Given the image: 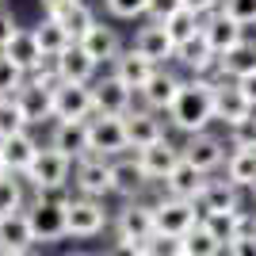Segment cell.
<instances>
[{
    "label": "cell",
    "instance_id": "obj_25",
    "mask_svg": "<svg viewBox=\"0 0 256 256\" xmlns=\"http://www.w3.org/2000/svg\"><path fill=\"white\" fill-rule=\"evenodd\" d=\"M153 69H157V65H153L150 58H142V54L134 50V46H126V50L118 54L115 62L107 65V73H111V76H118V80H122L126 88H134V92H138V88H142V84H146V80L153 76Z\"/></svg>",
    "mask_w": 256,
    "mask_h": 256
},
{
    "label": "cell",
    "instance_id": "obj_2",
    "mask_svg": "<svg viewBox=\"0 0 256 256\" xmlns=\"http://www.w3.org/2000/svg\"><path fill=\"white\" fill-rule=\"evenodd\" d=\"M73 199V188H58V192H38L27 203V222H31L34 245H58L69 237V222H65V203Z\"/></svg>",
    "mask_w": 256,
    "mask_h": 256
},
{
    "label": "cell",
    "instance_id": "obj_39",
    "mask_svg": "<svg viewBox=\"0 0 256 256\" xmlns=\"http://www.w3.org/2000/svg\"><path fill=\"white\" fill-rule=\"evenodd\" d=\"M226 142H230V150H256V111L245 122H237V126L226 130Z\"/></svg>",
    "mask_w": 256,
    "mask_h": 256
},
{
    "label": "cell",
    "instance_id": "obj_6",
    "mask_svg": "<svg viewBox=\"0 0 256 256\" xmlns=\"http://www.w3.org/2000/svg\"><path fill=\"white\" fill-rule=\"evenodd\" d=\"M153 234H157L153 203H146V199H126V203L118 206V214H115V237H118V241L146 245Z\"/></svg>",
    "mask_w": 256,
    "mask_h": 256
},
{
    "label": "cell",
    "instance_id": "obj_1",
    "mask_svg": "<svg viewBox=\"0 0 256 256\" xmlns=\"http://www.w3.org/2000/svg\"><path fill=\"white\" fill-rule=\"evenodd\" d=\"M164 118H168L172 130H180L184 138L199 134V130H210V122H214V76H188Z\"/></svg>",
    "mask_w": 256,
    "mask_h": 256
},
{
    "label": "cell",
    "instance_id": "obj_8",
    "mask_svg": "<svg viewBox=\"0 0 256 256\" xmlns=\"http://www.w3.org/2000/svg\"><path fill=\"white\" fill-rule=\"evenodd\" d=\"M153 222H157V234L168 237H184L199 226V210H195L192 199H176V195H160L153 203Z\"/></svg>",
    "mask_w": 256,
    "mask_h": 256
},
{
    "label": "cell",
    "instance_id": "obj_30",
    "mask_svg": "<svg viewBox=\"0 0 256 256\" xmlns=\"http://www.w3.org/2000/svg\"><path fill=\"white\" fill-rule=\"evenodd\" d=\"M218 73L230 76V80H241V76L256 73V38L245 34L234 50H226L222 58H218Z\"/></svg>",
    "mask_w": 256,
    "mask_h": 256
},
{
    "label": "cell",
    "instance_id": "obj_42",
    "mask_svg": "<svg viewBox=\"0 0 256 256\" xmlns=\"http://www.w3.org/2000/svg\"><path fill=\"white\" fill-rule=\"evenodd\" d=\"M23 84H27V73H23L20 65H12L8 58L0 54V96H16Z\"/></svg>",
    "mask_w": 256,
    "mask_h": 256
},
{
    "label": "cell",
    "instance_id": "obj_43",
    "mask_svg": "<svg viewBox=\"0 0 256 256\" xmlns=\"http://www.w3.org/2000/svg\"><path fill=\"white\" fill-rule=\"evenodd\" d=\"M226 256H256V230H248V234L234 237V241L226 245Z\"/></svg>",
    "mask_w": 256,
    "mask_h": 256
},
{
    "label": "cell",
    "instance_id": "obj_12",
    "mask_svg": "<svg viewBox=\"0 0 256 256\" xmlns=\"http://www.w3.org/2000/svg\"><path fill=\"white\" fill-rule=\"evenodd\" d=\"M248 115H252V104L241 96L237 80L218 73L214 76V122H222V126L230 130V126H237V122H245Z\"/></svg>",
    "mask_w": 256,
    "mask_h": 256
},
{
    "label": "cell",
    "instance_id": "obj_21",
    "mask_svg": "<svg viewBox=\"0 0 256 256\" xmlns=\"http://www.w3.org/2000/svg\"><path fill=\"white\" fill-rule=\"evenodd\" d=\"M176 65L188 76H218V54L206 46L203 34H195V38L176 46Z\"/></svg>",
    "mask_w": 256,
    "mask_h": 256
},
{
    "label": "cell",
    "instance_id": "obj_41",
    "mask_svg": "<svg viewBox=\"0 0 256 256\" xmlns=\"http://www.w3.org/2000/svg\"><path fill=\"white\" fill-rule=\"evenodd\" d=\"M142 256H184V237H168V234H153L146 245H142Z\"/></svg>",
    "mask_w": 256,
    "mask_h": 256
},
{
    "label": "cell",
    "instance_id": "obj_28",
    "mask_svg": "<svg viewBox=\"0 0 256 256\" xmlns=\"http://www.w3.org/2000/svg\"><path fill=\"white\" fill-rule=\"evenodd\" d=\"M203 184H206V172H199L195 164H188V160L180 157V164L160 180V192L176 195V199H195V195L203 192Z\"/></svg>",
    "mask_w": 256,
    "mask_h": 256
},
{
    "label": "cell",
    "instance_id": "obj_40",
    "mask_svg": "<svg viewBox=\"0 0 256 256\" xmlns=\"http://www.w3.org/2000/svg\"><path fill=\"white\" fill-rule=\"evenodd\" d=\"M226 20L241 23V27H256V0H222V8H218Z\"/></svg>",
    "mask_w": 256,
    "mask_h": 256
},
{
    "label": "cell",
    "instance_id": "obj_5",
    "mask_svg": "<svg viewBox=\"0 0 256 256\" xmlns=\"http://www.w3.org/2000/svg\"><path fill=\"white\" fill-rule=\"evenodd\" d=\"M65 222H69V237L76 241H88V237H100L111 222L104 199H92V195H73L65 203Z\"/></svg>",
    "mask_w": 256,
    "mask_h": 256
},
{
    "label": "cell",
    "instance_id": "obj_29",
    "mask_svg": "<svg viewBox=\"0 0 256 256\" xmlns=\"http://www.w3.org/2000/svg\"><path fill=\"white\" fill-rule=\"evenodd\" d=\"M20 248H34V234H31V222H27V206L0 218V252H20Z\"/></svg>",
    "mask_w": 256,
    "mask_h": 256
},
{
    "label": "cell",
    "instance_id": "obj_9",
    "mask_svg": "<svg viewBox=\"0 0 256 256\" xmlns=\"http://www.w3.org/2000/svg\"><path fill=\"white\" fill-rule=\"evenodd\" d=\"M88 150L100 153V157H122L130 153V142H126V126L118 115H92L88 118Z\"/></svg>",
    "mask_w": 256,
    "mask_h": 256
},
{
    "label": "cell",
    "instance_id": "obj_53",
    "mask_svg": "<svg viewBox=\"0 0 256 256\" xmlns=\"http://www.w3.org/2000/svg\"><path fill=\"white\" fill-rule=\"evenodd\" d=\"M76 256H88V252H76Z\"/></svg>",
    "mask_w": 256,
    "mask_h": 256
},
{
    "label": "cell",
    "instance_id": "obj_16",
    "mask_svg": "<svg viewBox=\"0 0 256 256\" xmlns=\"http://www.w3.org/2000/svg\"><path fill=\"white\" fill-rule=\"evenodd\" d=\"M192 203H195V210H199V218L222 214V210H241V188L230 184L226 176H206L203 192L195 195Z\"/></svg>",
    "mask_w": 256,
    "mask_h": 256
},
{
    "label": "cell",
    "instance_id": "obj_32",
    "mask_svg": "<svg viewBox=\"0 0 256 256\" xmlns=\"http://www.w3.org/2000/svg\"><path fill=\"white\" fill-rule=\"evenodd\" d=\"M31 31H34V38H38V46H42L46 58H58L65 46H73V34H69L62 23H58V16H42V20L34 23Z\"/></svg>",
    "mask_w": 256,
    "mask_h": 256
},
{
    "label": "cell",
    "instance_id": "obj_50",
    "mask_svg": "<svg viewBox=\"0 0 256 256\" xmlns=\"http://www.w3.org/2000/svg\"><path fill=\"white\" fill-rule=\"evenodd\" d=\"M4 256H38V248H20V252H4Z\"/></svg>",
    "mask_w": 256,
    "mask_h": 256
},
{
    "label": "cell",
    "instance_id": "obj_31",
    "mask_svg": "<svg viewBox=\"0 0 256 256\" xmlns=\"http://www.w3.org/2000/svg\"><path fill=\"white\" fill-rule=\"evenodd\" d=\"M226 180L237 184L241 192H248L256 184V150H230L226 153Z\"/></svg>",
    "mask_w": 256,
    "mask_h": 256
},
{
    "label": "cell",
    "instance_id": "obj_20",
    "mask_svg": "<svg viewBox=\"0 0 256 256\" xmlns=\"http://www.w3.org/2000/svg\"><path fill=\"white\" fill-rule=\"evenodd\" d=\"M54 69H58V80H65V84H92L100 76V65L80 50V42L65 46V50L54 58Z\"/></svg>",
    "mask_w": 256,
    "mask_h": 256
},
{
    "label": "cell",
    "instance_id": "obj_55",
    "mask_svg": "<svg viewBox=\"0 0 256 256\" xmlns=\"http://www.w3.org/2000/svg\"><path fill=\"white\" fill-rule=\"evenodd\" d=\"M104 256H111V252H104Z\"/></svg>",
    "mask_w": 256,
    "mask_h": 256
},
{
    "label": "cell",
    "instance_id": "obj_13",
    "mask_svg": "<svg viewBox=\"0 0 256 256\" xmlns=\"http://www.w3.org/2000/svg\"><path fill=\"white\" fill-rule=\"evenodd\" d=\"M92 115H96L92 84H65V80H58V88H54V118H65V122H88Z\"/></svg>",
    "mask_w": 256,
    "mask_h": 256
},
{
    "label": "cell",
    "instance_id": "obj_56",
    "mask_svg": "<svg viewBox=\"0 0 256 256\" xmlns=\"http://www.w3.org/2000/svg\"><path fill=\"white\" fill-rule=\"evenodd\" d=\"M0 256H4V252H0Z\"/></svg>",
    "mask_w": 256,
    "mask_h": 256
},
{
    "label": "cell",
    "instance_id": "obj_3",
    "mask_svg": "<svg viewBox=\"0 0 256 256\" xmlns=\"http://www.w3.org/2000/svg\"><path fill=\"white\" fill-rule=\"evenodd\" d=\"M69 176H73V157H65V153H58L54 146H46V142H42L38 153H34V160L27 164V172H23V184L38 195V192L69 188Z\"/></svg>",
    "mask_w": 256,
    "mask_h": 256
},
{
    "label": "cell",
    "instance_id": "obj_19",
    "mask_svg": "<svg viewBox=\"0 0 256 256\" xmlns=\"http://www.w3.org/2000/svg\"><path fill=\"white\" fill-rule=\"evenodd\" d=\"M134 157H138L142 172L150 176V184H160L176 164H180L184 153H180V146L172 138H160V142H153V146H146V150H134Z\"/></svg>",
    "mask_w": 256,
    "mask_h": 256
},
{
    "label": "cell",
    "instance_id": "obj_11",
    "mask_svg": "<svg viewBox=\"0 0 256 256\" xmlns=\"http://www.w3.org/2000/svg\"><path fill=\"white\" fill-rule=\"evenodd\" d=\"M122 126H126V142L130 150H146V146H153V142L168 138V118L157 115V111H150V107H130L126 115H122Z\"/></svg>",
    "mask_w": 256,
    "mask_h": 256
},
{
    "label": "cell",
    "instance_id": "obj_52",
    "mask_svg": "<svg viewBox=\"0 0 256 256\" xmlns=\"http://www.w3.org/2000/svg\"><path fill=\"white\" fill-rule=\"evenodd\" d=\"M4 172H8V168H4V157H0V176H4Z\"/></svg>",
    "mask_w": 256,
    "mask_h": 256
},
{
    "label": "cell",
    "instance_id": "obj_10",
    "mask_svg": "<svg viewBox=\"0 0 256 256\" xmlns=\"http://www.w3.org/2000/svg\"><path fill=\"white\" fill-rule=\"evenodd\" d=\"M226 146H230L226 138H218L210 130H199V134H188V142L180 146V153H184L188 164H195L199 172L210 176V172H218L226 164Z\"/></svg>",
    "mask_w": 256,
    "mask_h": 256
},
{
    "label": "cell",
    "instance_id": "obj_45",
    "mask_svg": "<svg viewBox=\"0 0 256 256\" xmlns=\"http://www.w3.org/2000/svg\"><path fill=\"white\" fill-rule=\"evenodd\" d=\"M20 31V20H16V12H8V4L0 8V50L12 42V34Z\"/></svg>",
    "mask_w": 256,
    "mask_h": 256
},
{
    "label": "cell",
    "instance_id": "obj_51",
    "mask_svg": "<svg viewBox=\"0 0 256 256\" xmlns=\"http://www.w3.org/2000/svg\"><path fill=\"white\" fill-rule=\"evenodd\" d=\"M248 195H252V203H256V184H252V188H248Z\"/></svg>",
    "mask_w": 256,
    "mask_h": 256
},
{
    "label": "cell",
    "instance_id": "obj_4",
    "mask_svg": "<svg viewBox=\"0 0 256 256\" xmlns=\"http://www.w3.org/2000/svg\"><path fill=\"white\" fill-rule=\"evenodd\" d=\"M69 188L76 195H92V199H107L111 195V157H100V153H80L73 160V176H69Z\"/></svg>",
    "mask_w": 256,
    "mask_h": 256
},
{
    "label": "cell",
    "instance_id": "obj_47",
    "mask_svg": "<svg viewBox=\"0 0 256 256\" xmlns=\"http://www.w3.org/2000/svg\"><path fill=\"white\" fill-rule=\"evenodd\" d=\"M237 88H241V96L252 104V111H256V73H248V76H241L237 80Z\"/></svg>",
    "mask_w": 256,
    "mask_h": 256
},
{
    "label": "cell",
    "instance_id": "obj_23",
    "mask_svg": "<svg viewBox=\"0 0 256 256\" xmlns=\"http://www.w3.org/2000/svg\"><path fill=\"white\" fill-rule=\"evenodd\" d=\"M16 104L23 107V118L27 126H42V122H54V88H42V84H27L16 92Z\"/></svg>",
    "mask_w": 256,
    "mask_h": 256
},
{
    "label": "cell",
    "instance_id": "obj_14",
    "mask_svg": "<svg viewBox=\"0 0 256 256\" xmlns=\"http://www.w3.org/2000/svg\"><path fill=\"white\" fill-rule=\"evenodd\" d=\"M134 88H126L118 76L111 73H100L96 80H92V104H96V115H126L130 107H134Z\"/></svg>",
    "mask_w": 256,
    "mask_h": 256
},
{
    "label": "cell",
    "instance_id": "obj_49",
    "mask_svg": "<svg viewBox=\"0 0 256 256\" xmlns=\"http://www.w3.org/2000/svg\"><path fill=\"white\" fill-rule=\"evenodd\" d=\"M65 4H73V0H38V8H42V16H54V12H62Z\"/></svg>",
    "mask_w": 256,
    "mask_h": 256
},
{
    "label": "cell",
    "instance_id": "obj_44",
    "mask_svg": "<svg viewBox=\"0 0 256 256\" xmlns=\"http://www.w3.org/2000/svg\"><path fill=\"white\" fill-rule=\"evenodd\" d=\"M180 8V0H150V8H146V20H153V23H164L172 16V12Z\"/></svg>",
    "mask_w": 256,
    "mask_h": 256
},
{
    "label": "cell",
    "instance_id": "obj_7",
    "mask_svg": "<svg viewBox=\"0 0 256 256\" xmlns=\"http://www.w3.org/2000/svg\"><path fill=\"white\" fill-rule=\"evenodd\" d=\"M184 80H188V76L176 73L172 65H157V69H153V76L138 88L142 107H150V111H157V115H168V107L176 104V96H180V88H184Z\"/></svg>",
    "mask_w": 256,
    "mask_h": 256
},
{
    "label": "cell",
    "instance_id": "obj_24",
    "mask_svg": "<svg viewBox=\"0 0 256 256\" xmlns=\"http://www.w3.org/2000/svg\"><path fill=\"white\" fill-rule=\"evenodd\" d=\"M38 146L42 142L34 138V130H20V134H12V138L0 142V157H4V168L16 172V176H23L27 172V164L34 160V153H38Z\"/></svg>",
    "mask_w": 256,
    "mask_h": 256
},
{
    "label": "cell",
    "instance_id": "obj_15",
    "mask_svg": "<svg viewBox=\"0 0 256 256\" xmlns=\"http://www.w3.org/2000/svg\"><path fill=\"white\" fill-rule=\"evenodd\" d=\"M76 42H80V50H84L88 58H92V62L100 65V69H104V65H111V62L118 58V54L126 50L122 34H118L115 27H111V23H104V20H96V23H92V27H88L84 34H80V38H76Z\"/></svg>",
    "mask_w": 256,
    "mask_h": 256
},
{
    "label": "cell",
    "instance_id": "obj_27",
    "mask_svg": "<svg viewBox=\"0 0 256 256\" xmlns=\"http://www.w3.org/2000/svg\"><path fill=\"white\" fill-rule=\"evenodd\" d=\"M0 54H4L12 65H20L23 73H31V69H38V65L46 62V54H42V46H38V38H34L31 27H20V31L12 34V42Z\"/></svg>",
    "mask_w": 256,
    "mask_h": 256
},
{
    "label": "cell",
    "instance_id": "obj_26",
    "mask_svg": "<svg viewBox=\"0 0 256 256\" xmlns=\"http://www.w3.org/2000/svg\"><path fill=\"white\" fill-rule=\"evenodd\" d=\"M46 146H54L58 153H65V157L76 160L80 153H88V122H65V118H54Z\"/></svg>",
    "mask_w": 256,
    "mask_h": 256
},
{
    "label": "cell",
    "instance_id": "obj_38",
    "mask_svg": "<svg viewBox=\"0 0 256 256\" xmlns=\"http://www.w3.org/2000/svg\"><path fill=\"white\" fill-rule=\"evenodd\" d=\"M146 8H150V0H104L107 20H115V23H134V20H146Z\"/></svg>",
    "mask_w": 256,
    "mask_h": 256
},
{
    "label": "cell",
    "instance_id": "obj_33",
    "mask_svg": "<svg viewBox=\"0 0 256 256\" xmlns=\"http://www.w3.org/2000/svg\"><path fill=\"white\" fill-rule=\"evenodd\" d=\"M54 16H58V23H62L65 31L73 34V42L100 20L96 8H92V0H73V4H65V8H62V12H54Z\"/></svg>",
    "mask_w": 256,
    "mask_h": 256
},
{
    "label": "cell",
    "instance_id": "obj_34",
    "mask_svg": "<svg viewBox=\"0 0 256 256\" xmlns=\"http://www.w3.org/2000/svg\"><path fill=\"white\" fill-rule=\"evenodd\" d=\"M23 206H27V184H23V176L4 172V176H0V218L23 210Z\"/></svg>",
    "mask_w": 256,
    "mask_h": 256
},
{
    "label": "cell",
    "instance_id": "obj_48",
    "mask_svg": "<svg viewBox=\"0 0 256 256\" xmlns=\"http://www.w3.org/2000/svg\"><path fill=\"white\" fill-rule=\"evenodd\" d=\"M111 256H142V245H130V241H115V245L107 248Z\"/></svg>",
    "mask_w": 256,
    "mask_h": 256
},
{
    "label": "cell",
    "instance_id": "obj_22",
    "mask_svg": "<svg viewBox=\"0 0 256 256\" xmlns=\"http://www.w3.org/2000/svg\"><path fill=\"white\" fill-rule=\"evenodd\" d=\"M199 34L206 38V46H210L218 58H222L226 50H234L241 38H245V27L241 23H234V20H226L222 12H210V16H203V27H199Z\"/></svg>",
    "mask_w": 256,
    "mask_h": 256
},
{
    "label": "cell",
    "instance_id": "obj_37",
    "mask_svg": "<svg viewBox=\"0 0 256 256\" xmlns=\"http://www.w3.org/2000/svg\"><path fill=\"white\" fill-rule=\"evenodd\" d=\"M27 130V118H23V107L16 104V96H0V142Z\"/></svg>",
    "mask_w": 256,
    "mask_h": 256
},
{
    "label": "cell",
    "instance_id": "obj_54",
    "mask_svg": "<svg viewBox=\"0 0 256 256\" xmlns=\"http://www.w3.org/2000/svg\"><path fill=\"white\" fill-rule=\"evenodd\" d=\"M0 8H4V0H0Z\"/></svg>",
    "mask_w": 256,
    "mask_h": 256
},
{
    "label": "cell",
    "instance_id": "obj_35",
    "mask_svg": "<svg viewBox=\"0 0 256 256\" xmlns=\"http://www.w3.org/2000/svg\"><path fill=\"white\" fill-rule=\"evenodd\" d=\"M199 27H203V16H195V12H188L180 4V8L172 12L168 20H164V31L172 34V42L180 46V42H188V38H195L199 34Z\"/></svg>",
    "mask_w": 256,
    "mask_h": 256
},
{
    "label": "cell",
    "instance_id": "obj_36",
    "mask_svg": "<svg viewBox=\"0 0 256 256\" xmlns=\"http://www.w3.org/2000/svg\"><path fill=\"white\" fill-rule=\"evenodd\" d=\"M222 252H226V245L206 230L203 222L195 226L192 234H184V256H222Z\"/></svg>",
    "mask_w": 256,
    "mask_h": 256
},
{
    "label": "cell",
    "instance_id": "obj_46",
    "mask_svg": "<svg viewBox=\"0 0 256 256\" xmlns=\"http://www.w3.org/2000/svg\"><path fill=\"white\" fill-rule=\"evenodd\" d=\"M188 12H195V16H210V12L222 8V0H180Z\"/></svg>",
    "mask_w": 256,
    "mask_h": 256
},
{
    "label": "cell",
    "instance_id": "obj_18",
    "mask_svg": "<svg viewBox=\"0 0 256 256\" xmlns=\"http://www.w3.org/2000/svg\"><path fill=\"white\" fill-rule=\"evenodd\" d=\"M146 188H150V176L142 172L134 153H122V157L111 160V195H118L126 203V199H142Z\"/></svg>",
    "mask_w": 256,
    "mask_h": 256
},
{
    "label": "cell",
    "instance_id": "obj_17",
    "mask_svg": "<svg viewBox=\"0 0 256 256\" xmlns=\"http://www.w3.org/2000/svg\"><path fill=\"white\" fill-rule=\"evenodd\" d=\"M134 50L142 54V58H150L153 65H172L176 62V42H172V34L164 31V23H153V20H146L134 31Z\"/></svg>",
    "mask_w": 256,
    "mask_h": 256
}]
</instances>
